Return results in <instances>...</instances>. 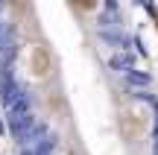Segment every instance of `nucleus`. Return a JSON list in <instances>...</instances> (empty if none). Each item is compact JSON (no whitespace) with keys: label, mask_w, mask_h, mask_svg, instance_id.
<instances>
[{"label":"nucleus","mask_w":158,"mask_h":155,"mask_svg":"<svg viewBox=\"0 0 158 155\" xmlns=\"http://www.w3.org/2000/svg\"><path fill=\"white\" fill-rule=\"evenodd\" d=\"M47 67H50L47 50H44V47H32V50H29V70H32L35 76H44Z\"/></svg>","instance_id":"1"}]
</instances>
